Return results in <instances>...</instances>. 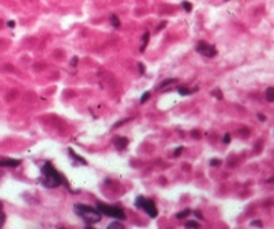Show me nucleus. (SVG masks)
I'll list each match as a JSON object with an SVG mask.
<instances>
[{"label": "nucleus", "mask_w": 274, "mask_h": 229, "mask_svg": "<svg viewBox=\"0 0 274 229\" xmlns=\"http://www.w3.org/2000/svg\"><path fill=\"white\" fill-rule=\"evenodd\" d=\"M111 20H112V25H114L115 27L120 26V22H119V19H117V18H116L115 15H112V17H111Z\"/></svg>", "instance_id": "nucleus-15"}, {"label": "nucleus", "mask_w": 274, "mask_h": 229, "mask_svg": "<svg viewBox=\"0 0 274 229\" xmlns=\"http://www.w3.org/2000/svg\"><path fill=\"white\" fill-rule=\"evenodd\" d=\"M20 165V160H0V167H6V168H15Z\"/></svg>", "instance_id": "nucleus-7"}, {"label": "nucleus", "mask_w": 274, "mask_h": 229, "mask_svg": "<svg viewBox=\"0 0 274 229\" xmlns=\"http://www.w3.org/2000/svg\"><path fill=\"white\" fill-rule=\"evenodd\" d=\"M68 153H70V155H73V157H74V158H75V160H77V161H79V162H82L83 165H86V161H85V160H83L82 157H79V155L75 154V153H74V150H71V149H68Z\"/></svg>", "instance_id": "nucleus-11"}, {"label": "nucleus", "mask_w": 274, "mask_h": 229, "mask_svg": "<svg viewBox=\"0 0 274 229\" xmlns=\"http://www.w3.org/2000/svg\"><path fill=\"white\" fill-rule=\"evenodd\" d=\"M195 216L198 217V218H202V214L199 213V211H195Z\"/></svg>", "instance_id": "nucleus-24"}, {"label": "nucleus", "mask_w": 274, "mask_h": 229, "mask_svg": "<svg viewBox=\"0 0 274 229\" xmlns=\"http://www.w3.org/2000/svg\"><path fill=\"white\" fill-rule=\"evenodd\" d=\"M4 221H6V214H4V211H3V210H1V208H0V228L3 227Z\"/></svg>", "instance_id": "nucleus-13"}, {"label": "nucleus", "mask_w": 274, "mask_h": 229, "mask_svg": "<svg viewBox=\"0 0 274 229\" xmlns=\"http://www.w3.org/2000/svg\"><path fill=\"white\" fill-rule=\"evenodd\" d=\"M77 61H78V59H77V57H74V59H73V66H74V67H75V64H77Z\"/></svg>", "instance_id": "nucleus-25"}, {"label": "nucleus", "mask_w": 274, "mask_h": 229, "mask_svg": "<svg viewBox=\"0 0 274 229\" xmlns=\"http://www.w3.org/2000/svg\"><path fill=\"white\" fill-rule=\"evenodd\" d=\"M0 208H1V203H0Z\"/></svg>", "instance_id": "nucleus-26"}, {"label": "nucleus", "mask_w": 274, "mask_h": 229, "mask_svg": "<svg viewBox=\"0 0 274 229\" xmlns=\"http://www.w3.org/2000/svg\"><path fill=\"white\" fill-rule=\"evenodd\" d=\"M210 164H212V165H214V167H215V165H218V164H220V161H218V160H213V161L210 162Z\"/></svg>", "instance_id": "nucleus-23"}, {"label": "nucleus", "mask_w": 274, "mask_h": 229, "mask_svg": "<svg viewBox=\"0 0 274 229\" xmlns=\"http://www.w3.org/2000/svg\"><path fill=\"white\" fill-rule=\"evenodd\" d=\"M265 97L269 102L274 101V88H269L266 89V93H265Z\"/></svg>", "instance_id": "nucleus-9"}, {"label": "nucleus", "mask_w": 274, "mask_h": 229, "mask_svg": "<svg viewBox=\"0 0 274 229\" xmlns=\"http://www.w3.org/2000/svg\"><path fill=\"white\" fill-rule=\"evenodd\" d=\"M135 206H137V208H140L143 211H146L147 216L152 217V218H156L157 214H158V210L156 208V205H154L153 201L146 199V198H143V196H138V198H137Z\"/></svg>", "instance_id": "nucleus-4"}, {"label": "nucleus", "mask_w": 274, "mask_h": 229, "mask_svg": "<svg viewBox=\"0 0 274 229\" xmlns=\"http://www.w3.org/2000/svg\"><path fill=\"white\" fill-rule=\"evenodd\" d=\"M97 209L100 210L101 214L111 217V218H116V220H124L126 218V214L120 208H115V206H111L107 203L97 202Z\"/></svg>", "instance_id": "nucleus-3"}, {"label": "nucleus", "mask_w": 274, "mask_h": 229, "mask_svg": "<svg viewBox=\"0 0 274 229\" xmlns=\"http://www.w3.org/2000/svg\"><path fill=\"white\" fill-rule=\"evenodd\" d=\"M177 92H179L181 95H193V93H195V92H196V89H193V90H191V89L181 86V88L177 89Z\"/></svg>", "instance_id": "nucleus-8"}, {"label": "nucleus", "mask_w": 274, "mask_h": 229, "mask_svg": "<svg viewBox=\"0 0 274 229\" xmlns=\"http://www.w3.org/2000/svg\"><path fill=\"white\" fill-rule=\"evenodd\" d=\"M181 150H183V148L176 149V150H175V155H179V154H180V152H181Z\"/></svg>", "instance_id": "nucleus-22"}, {"label": "nucleus", "mask_w": 274, "mask_h": 229, "mask_svg": "<svg viewBox=\"0 0 274 229\" xmlns=\"http://www.w3.org/2000/svg\"><path fill=\"white\" fill-rule=\"evenodd\" d=\"M176 82V79L175 78H171V79H165V81H162L158 85V89H162V88H165V86H169L171 83H175Z\"/></svg>", "instance_id": "nucleus-10"}, {"label": "nucleus", "mask_w": 274, "mask_h": 229, "mask_svg": "<svg viewBox=\"0 0 274 229\" xmlns=\"http://www.w3.org/2000/svg\"><path fill=\"white\" fill-rule=\"evenodd\" d=\"M222 141H224V143H229V142H231V136H229V135H224V139H222Z\"/></svg>", "instance_id": "nucleus-20"}, {"label": "nucleus", "mask_w": 274, "mask_h": 229, "mask_svg": "<svg viewBox=\"0 0 274 229\" xmlns=\"http://www.w3.org/2000/svg\"><path fill=\"white\" fill-rule=\"evenodd\" d=\"M149 97H150V93H145V95H142V98H140V104H143L145 101H147Z\"/></svg>", "instance_id": "nucleus-19"}, {"label": "nucleus", "mask_w": 274, "mask_h": 229, "mask_svg": "<svg viewBox=\"0 0 274 229\" xmlns=\"http://www.w3.org/2000/svg\"><path fill=\"white\" fill-rule=\"evenodd\" d=\"M251 225H253V227H262V223H259V221H253Z\"/></svg>", "instance_id": "nucleus-21"}, {"label": "nucleus", "mask_w": 274, "mask_h": 229, "mask_svg": "<svg viewBox=\"0 0 274 229\" xmlns=\"http://www.w3.org/2000/svg\"><path fill=\"white\" fill-rule=\"evenodd\" d=\"M190 214H191V211H190V210H184V211H181V213H177V214H176V218L181 220V218L190 216Z\"/></svg>", "instance_id": "nucleus-12"}, {"label": "nucleus", "mask_w": 274, "mask_h": 229, "mask_svg": "<svg viewBox=\"0 0 274 229\" xmlns=\"http://www.w3.org/2000/svg\"><path fill=\"white\" fill-rule=\"evenodd\" d=\"M40 183L44 187H47V189H56V187L60 186L61 183H64V179H63V176L54 168L52 164L47 162V164L41 168Z\"/></svg>", "instance_id": "nucleus-1"}, {"label": "nucleus", "mask_w": 274, "mask_h": 229, "mask_svg": "<svg viewBox=\"0 0 274 229\" xmlns=\"http://www.w3.org/2000/svg\"><path fill=\"white\" fill-rule=\"evenodd\" d=\"M186 227H187V228H191V227H194V228H198V227H199V224L194 223V221H188V223L186 224Z\"/></svg>", "instance_id": "nucleus-17"}, {"label": "nucleus", "mask_w": 274, "mask_h": 229, "mask_svg": "<svg viewBox=\"0 0 274 229\" xmlns=\"http://www.w3.org/2000/svg\"><path fill=\"white\" fill-rule=\"evenodd\" d=\"M115 148L117 149V150H124V149L128 146V139L127 138H124V136H120V138H116L114 142Z\"/></svg>", "instance_id": "nucleus-6"}, {"label": "nucleus", "mask_w": 274, "mask_h": 229, "mask_svg": "<svg viewBox=\"0 0 274 229\" xmlns=\"http://www.w3.org/2000/svg\"><path fill=\"white\" fill-rule=\"evenodd\" d=\"M196 51H198L201 55H203V56H206V57H214V56L217 55V49H215V47L210 45V44H207V42H203V41L198 42Z\"/></svg>", "instance_id": "nucleus-5"}, {"label": "nucleus", "mask_w": 274, "mask_h": 229, "mask_svg": "<svg viewBox=\"0 0 274 229\" xmlns=\"http://www.w3.org/2000/svg\"><path fill=\"white\" fill-rule=\"evenodd\" d=\"M147 41H149V33H145L143 34V45H142V48H140V51H143L145 49V47L147 45Z\"/></svg>", "instance_id": "nucleus-14"}, {"label": "nucleus", "mask_w": 274, "mask_h": 229, "mask_svg": "<svg viewBox=\"0 0 274 229\" xmlns=\"http://www.w3.org/2000/svg\"><path fill=\"white\" fill-rule=\"evenodd\" d=\"M108 228L111 229V228H123V224H119V223H111L109 225H108Z\"/></svg>", "instance_id": "nucleus-16"}, {"label": "nucleus", "mask_w": 274, "mask_h": 229, "mask_svg": "<svg viewBox=\"0 0 274 229\" xmlns=\"http://www.w3.org/2000/svg\"><path fill=\"white\" fill-rule=\"evenodd\" d=\"M74 211L78 217L82 218V221L87 225H94V224L100 223L101 220V213L100 210L92 208L89 205H82L78 203L74 206Z\"/></svg>", "instance_id": "nucleus-2"}, {"label": "nucleus", "mask_w": 274, "mask_h": 229, "mask_svg": "<svg viewBox=\"0 0 274 229\" xmlns=\"http://www.w3.org/2000/svg\"><path fill=\"white\" fill-rule=\"evenodd\" d=\"M183 7H184V10H186V11H191V8H193V6H191L188 1H183Z\"/></svg>", "instance_id": "nucleus-18"}]
</instances>
